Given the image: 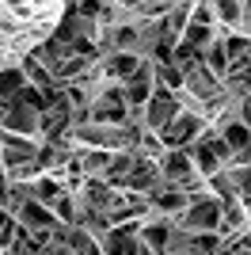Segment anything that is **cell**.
<instances>
[{
    "label": "cell",
    "instance_id": "6da1fadb",
    "mask_svg": "<svg viewBox=\"0 0 251 255\" xmlns=\"http://www.w3.org/2000/svg\"><path fill=\"white\" fill-rule=\"evenodd\" d=\"M69 4L65 0H27V4H4L0 0V61L19 65L38 46L57 34Z\"/></svg>",
    "mask_w": 251,
    "mask_h": 255
},
{
    "label": "cell",
    "instance_id": "5b68a950",
    "mask_svg": "<svg viewBox=\"0 0 251 255\" xmlns=\"http://www.w3.org/2000/svg\"><path fill=\"white\" fill-rule=\"evenodd\" d=\"M198 61L206 65V69H209L213 76H217V80H221L225 73H229V57H225V46H221V42H209L206 50L198 53Z\"/></svg>",
    "mask_w": 251,
    "mask_h": 255
},
{
    "label": "cell",
    "instance_id": "277c9868",
    "mask_svg": "<svg viewBox=\"0 0 251 255\" xmlns=\"http://www.w3.org/2000/svg\"><path fill=\"white\" fill-rule=\"evenodd\" d=\"M38 122L42 115H34V111H27V107L19 103H4V115H0V133H19V137H38Z\"/></svg>",
    "mask_w": 251,
    "mask_h": 255
},
{
    "label": "cell",
    "instance_id": "3957f363",
    "mask_svg": "<svg viewBox=\"0 0 251 255\" xmlns=\"http://www.w3.org/2000/svg\"><path fill=\"white\" fill-rule=\"evenodd\" d=\"M156 171H160V179H164L167 187H183L190 175H198V171H194V160H190L187 149H167L164 156H160Z\"/></svg>",
    "mask_w": 251,
    "mask_h": 255
},
{
    "label": "cell",
    "instance_id": "30bf717a",
    "mask_svg": "<svg viewBox=\"0 0 251 255\" xmlns=\"http://www.w3.org/2000/svg\"><path fill=\"white\" fill-rule=\"evenodd\" d=\"M4 221H11V217H8V213H4V206H0V225H4Z\"/></svg>",
    "mask_w": 251,
    "mask_h": 255
},
{
    "label": "cell",
    "instance_id": "8992f818",
    "mask_svg": "<svg viewBox=\"0 0 251 255\" xmlns=\"http://www.w3.org/2000/svg\"><path fill=\"white\" fill-rule=\"evenodd\" d=\"M23 84H27V80H23L19 65H4V69H0V103H8Z\"/></svg>",
    "mask_w": 251,
    "mask_h": 255
},
{
    "label": "cell",
    "instance_id": "ba28073f",
    "mask_svg": "<svg viewBox=\"0 0 251 255\" xmlns=\"http://www.w3.org/2000/svg\"><path fill=\"white\" fill-rule=\"evenodd\" d=\"M122 255H152V252H148V248L141 244V240H129V244H126V252H122Z\"/></svg>",
    "mask_w": 251,
    "mask_h": 255
},
{
    "label": "cell",
    "instance_id": "7a4b0ae2",
    "mask_svg": "<svg viewBox=\"0 0 251 255\" xmlns=\"http://www.w3.org/2000/svg\"><path fill=\"white\" fill-rule=\"evenodd\" d=\"M202 133H206V122H202L198 115L179 111V115L167 122V129L160 133V145H164V149H190L194 141H202Z\"/></svg>",
    "mask_w": 251,
    "mask_h": 255
},
{
    "label": "cell",
    "instance_id": "8fae6325",
    "mask_svg": "<svg viewBox=\"0 0 251 255\" xmlns=\"http://www.w3.org/2000/svg\"><path fill=\"white\" fill-rule=\"evenodd\" d=\"M0 168H4V152H0Z\"/></svg>",
    "mask_w": 251,
    "mask_h": 255
},
{
    "label": "cell",
    "instance_id": "9c48e42d",
    "mask_svg": "<svg viewBox=\"0 0 251 255\" xmlns=\"http://www.w3.org/2000/svg\"><path fill=\"white\" fill-rule=\"evenodd\" d=\"M8 191H11V183H8V179H4V171H0V206L8 202Z\"/></svg>",
    "mask_w": 251,
    "mask_h": 255
},
{
    "label": "cell",
    "instance_id": "52a82bcc",
    "mask_svg": "<svg viewBox=\"0 0 251 255\" xmlns=\"http://www.w3.org/2000/svg\"><path fill=\"white\" fill-rule=\"evenodd\" d=\"M190 23L194 27H217L213 23V4L209 0H190Z\"/></svg>",
    "mask_w": 251,
    "mask_h": 255
}]
</instances>
